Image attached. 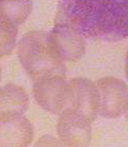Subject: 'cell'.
I'll return each mask as SVG.
<instances>
[{"instance_id": "1", "label": "cell", "mask_w": 128, "mask_h": 147, "mask_svg": "<svg viewBox=\"0 0 128 147\" xmlns=\"http://www.w3.org/2000/svg\"><path fill=\"white\" fill-rule=\"evenodd\" d=\"M57 26L81 38H128V0H58Z\"/></svg>"}, {"instance_id": "2", "label": "cell", "mask_w": 128, "mask_h": 147, "mask_svg": "<svg viewBox=\"0 0 128 147\" xmlns=\"http://www.w3.org/2000/svg\"><path fill=\"white\" fill-rule=\"evenodd\" d=\"M19 56L25 69L35 80L51 76L59 68L60 56L50 36L42 32H31L19 43Z\"/></svg>"}, {"instance_id": "3", "label": "cell", "mask_w": 128, "mask_h": 147, "mask_svg": "<svg viewBox=\"0 0 128 147\" xmlns=\"http://www.w3.org/2000/svg\"><path fill=\"white\" fill-rule=\"evenodd\" d=\"M31 10V0H0V56L11 52L18 27Z\"/></svg>"}, {"instance_id": "4", "label": "cell", "mask_w": 128, "mask_h": 147, "mask_svg": "<svg viewBox=\"0 0 128 147\" xmlns=\"http://www.w3.org/2000/svg\"><path fill=\"white\" fill-rule=\"evenodd\" d=\"M98 112L109 118L117 117L128 108V88L121 81L107 78L97 83Z\"/></svg>"}, {"instance_id": "5", "label": "cell", "mask_w": 128, "mask_h": 147, "mask_svg": "<svg viewBox=\"0 0 128 147\" xmlns=\"http://www.w3.org/2000/svg\"><path fill=\"white\" fill-rule=\"evenodd\" d=\"M32 137V126L22 115L0 119V146H27Z\"/></svg>"}, {"instance_id": "6", "label": "cell", "mask_w": 128, "mask_h": 147, "mask_svg": "<svg viewBox=\"0 0 128 147\" xmlns=\"http://www.w3.org/2000/svg\"><path fill=\"white\" fill-rule=\"evenodd\" d=\"M28 106V96L22 88L7 85L0 89V119L22 115Z\"/></svg>"}, {"instance_id": "7", "label": "cell", "mask_w": 128, "mask_h": 147, "mask_svg": "<svg viewBox=\"0 0 128 147\" xmlns=\"http://www.w3.org/2000/svg\"><path fill=\"white\" fill-rule=\"evenodd\" d=\"M126 74L128 78V53L127 56V60H126Z\"/></svg>"}]
</instances>
